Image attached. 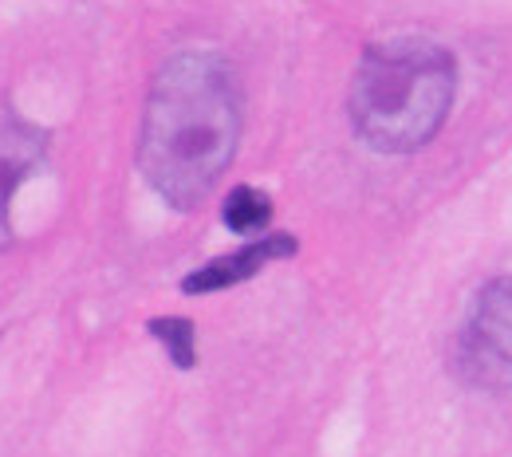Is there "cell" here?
Listing matches in <instances>:
<instances>
[{"label":"cell","mask_w":512,"mask_h":457,"mask_svg":"<svg viewBox=\"0 0 512 457\" xmlns=\"http://www.w3.org/2000/svg\"><path fill=\"white\" fill-rule=\"evenodd\" d=\"M146 331L166 347V355L178 371L197 367V327H193V320H186V316H154V320H146Z\"/></svg>","instance_id":"52a82bcc"},{"label":"cell","mask_w":512,"mask_h":457,"mask_svg":"<svg viewBox=\"0 0 512 457\" xmlns=\"http://www.w3.org/2000/svg\"><path fill=\"white\" fill-rule=\"evenodd\" d=\"M52 134L0 103V249L12 245V197L44 166Z\"/></svg>","instance_id":"277c9868"},{"label":"cell","mask_w":512,"mask_h":457,"mask_svg":"<svg viewBox=\"0 0 512 457\" xmlns=\"http://www.w3.org/2000/svg\"><path fill=\"white\" fill-rule=\"evenodd\" d=\"M241 146V87L225 56L190 48L158 67L138 131V170L170 209H197Z\"/></svg>","instance_id":"6da1fadb"},{"label":"cell","mask_w":512,"mask_h":457,"mask_svg":"<svg viewBox=\"0 0 512 457\" xmlns=\"http://www.w3.org/2000/svg\"><path fill=\"white\" fill-rule=\"evenodd\" d=\"M296 253H300V241H296L292 233H264V237L249 241V245L237 249V253H225V257H217V261L193 268L190 276L182 280V292H186V296H213V292L237 288V284L253 280L256 272H264L268 264L288 261V257H296Z\"/></svg>","instance_id":"5b68a950"},{"label":"cell","mask_w":512,"mask_h":457,"mask_svg":"<svg viewBox=\"0 0 512 457\" xmlns=\"http://www.w3.org/2000/svg\"><path fill=\"white\" fill-rule=\"evenodd\" d=\"M453 371L473 391L512 394V272L489 280L461 316Z\"/></svg>","instance_id":"3957f363"},{"label":"cell","mask_w":512,"mask_h":457,"mask_svg":"<svg viewBox=\"0 0 512 457\" xmlns=\"http://www.w3.org/2000/svg\"><path fill=\"white\" fill-rule=\"evenodd\" d=\"M457 99V60L442 44L402 36L371 44L351 79L347 115L379 154H414L446 127Z\"/></svg>","instance_id":"7a4b0ae2"},{"label":"cell","mask_w":512,"mask_h":457,"mask_svg":"<svg viewBox=\"0 0 512 457\" xmlns=\"http://www.w3.org/2000/svg\"><path fill=\"white\" fill-rule=\"evenodd\" d=\"M221 221L233 233H264L272 221V197L256 186H237L221 205Z\"/></svg>","instance_id":"8992f818"}]
</instances>
